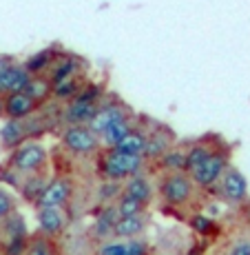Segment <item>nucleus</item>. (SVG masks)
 <instances>
[{
  "label": "nucleus",
  "instance_id": "f257e3e1",
  "mask_svg": "<svg viewBox=\"0 0 250 255\" xmlns=\"http://www.w3.org/2000/svg\"><path fill=\"white\" fill-rule=\"evenodd\" d=\"M146 160L135 158V155L120 153L115 149H106L97 160V171L104 180H113V182H124V180L133 178L137 173H144Z\"/></svg>",
  "mask_w": 250,
  "mask_h": 255
},
{
  "label": "nucleus",
  "instance_id": "f03ea898",
  "mask_svg": "<svg viewBox=\"0 0 250 255\" xmlns=\"http://www.w3.org/2000/svg\"><path fill=\"white\" fill-rule=\"evenodd\" d=\"M47 162H49V153L45 146L40 142L27 140L9 153L7 166H11L18 175H36L40 171H45Z\"/></svg>",
  "mask_w": 250,
  "mask_h": 255
},
{
  "label": "nucleus",
  "instance_id": "7ed1b4c3",
  "mask_svg": "<svg viewBox=\"0 0 250 255\" xmlns=\"http://www.w3.org/2000/svg\"><path fill=\"white\" fill-rule=\"evenodd\" d=\"M228 166H230V149L224 142H219L213 149V153L190 173V180H193V184L197 186V189L208 191L219 182V178L224 175V171H226Z\"/></svg>",
  "mask_w": 250,
  "mask_h": 255
},
{
  "label": "nucleus",
  "instance_id": "20e7f679",
  "mask_svg": "<svg viewBox=\"0 0 250 255\" xmlns=\"http://www.w3.org/2000/svg\"><path fill=\"white\" fill-rule=\"evenodd\" d=\"M197 186L193 184L188 173H164V178L158 184V193L168 207H186L193 200Z\"/></svg>",
  "mask_w": 250,
  "mask_h": 255
},
{
  "label": "nucleus",
  "instance_id": "39448f33",
  "mask_svg": "<svg viewBox=\"0 0 250 255\" xmlns=\"http://www.w3.org/2000/svg\"><path fill=\"white\" fill-rule=\"evenodd\" d=\"M62 146L73 155H80V158H89V155L100 153L102 144L100 138L89 129L86 125L82 127H67L62 131Z\"/></svg>",
  "mask_w": 250,
  "mask_h": 255
},
{
  "label": "nucleus",
  "instance_id": "423d86ee",
  "mask_svg": "<svg viewBox=\"0 0 250 255\" xmlns=\"http://www.w3.org/2000/svg\"><path fill=\"white\" fill-rule=\"evenodd\" d=\"M208 191H215L217 195H222L228 204H244L248 200V180L235 166H228L224 171V175L219 178V182Z\"/></svg>",
  "mask_w": 250,
  "mask_h": 255
},
{
  "label": "nucleus",
  "instance_id": "0eeeda50",
  "mask_svg": "<svg viewBox=\"0 0 250 255\" xmlns=\"http://www.w3.org/2000/svg\"><path fill=\"white\" fill-rule=\"evenodd\" d=\"M129 118H131L129 107H126L124 102H120V100H113V102H104V105L97 107L95 116L91 118V122L86 127H89L97 138H100L109 127H113V125H117V122H122V120H129Z\"/></svg>",
  "mask_w": 250,
  "mask_h": 255
},
{
  "label": "nucleus",
  "instance_id": "6e6552de",
  "mask_svg": "<svg viewBox=\"0 0 250 255\" xmlns=\"http://www.w3.org/2000/svg\"><path fill=\"white\" fill-rule=\"evenodd\" d=\"M175 146V133L166 125H158L155 122L149 131H146V149H144V160H158L166 153L168 149Z\"/></svg>",
  "mask_w": 250,
  "mask_h": 255
},
{
  "label": "nucleus",
  "instance_id": "1a4fd4ad",
  "mask_svg": "<svg viewBox=\"0 0 250 255\" xmlns=\"http://www.w3.org/2000/svg\"><path fill=\"white\" fill-rule=\"evenodd\" d=\"M36 220H38V231L45 238H58L67 229V215L58 207H36Z\"/></svg>",
  "mask_w": 250,
  "mask_h": 255
},
{
  "label": "nucleus",
  "instance_id": "9d476101",
  "mask_svg": "<svg viewBox=\"0 0 250 255\" xmlns=\"http://www.w3.org/2000/svg\"><path fill=\"white\" fill-rule=\"evenodd\" d=\"M38 109V102L24 91L2 96V116L7 120H27Z\"/></svg>",
  "mask_w": 250,
  "mask_h": 255
},
{
  "label": "nucleus",
  "instance_id": "9b49d317",
  "mask_svg": "<svg viewBox=\"0 0 250 255\" xmlns=\"http://www.w3.org/2000/svg\"><path fill=\"white\" fill-rule=\"evenodd\" d=\"M73 195V182L69 178H56L47 184V189L42 191V195L38 198L36 207H58L62 209L71 200Z\"/></svg>",
  "mask_w": 250,
  "mask_h": 255
},
{
  "label": "nucleus",
  "instance_id": "f8f14e48",
  "mask_svg": "<svg viewBox=\"0 0 250 255\" xmlns=\"http://www.w3.org/2000/svg\"><path fill=\"white\" fill-rule=\"evenodd\" d=\"M31 73L22 67V62H11L0 71V96H9V93L24 91L31 82Z\"/></svg>",
  "mask_w": 250,
  "mask_h": 255
},
{
  "label": "nucleus",
  "instance_id": "ddd939ff",
  "mask_svg": "<svg viewBox=\"0 0 250 255\" xmlns=\"http://www.w3.org/2000/svg\"><path fill=\"white\" fill-rule=\"evenodd\" d=\"M80 67H82V60L78 56H73V53H58L53 67L49 69L47 80L51 82V87H56L60 82L69 80V78L80 76Z\"/></svg>",
  "mask_w": 250,
  "mask_h": 255
},
{
  "label": "nucleus",
  "instance_id": "4468645a",
  "mask_svg": "<svg viewBox=\"0 0 250 255\" xmlns=\"http://www.w3.org/2000/svg\"><path fill=\"white\" fill-rule=\"evenodd\" d=\"M122 193L137 200V202H142V204H149L155 195V186L144 173H137V175H133V178H129V180L122 182Z\"/></svg>",
  "mask_w": 250,
  "mask_h": 255
},
{
  "label": "nucleus",
  "instance_id": "2eb2a0df",
  "mask_svg": "<svg viewBox=\"0 0 250 255\" xmlns=\"http://www.w3.org/2000/svg\"><path fill=\"white\" fill-rule=\"evenodd\" d=\"M217 138H204V140H195L186 146V173H193L199 164L213 153V149L217 146Z\"/></svg>",
  "mask_w": 250,
  "mask_h": 255
},
{
  "label": "nucleus",
  "instance_id": "dca6fc26",
  "mask_svg": "<svg viewBox=\"0 0 250 255\" xmlns=\"http://www.w3.org/2000/svg\"><path fill=\"white\" fill-rule=\"evenodd\" d=\"M29 125L27 120H7L0 127V144L7 146V149H16L20 146L24 140L29 138Z\"/></svg>",
  "mask_w": 250,
  "mask_h": 255
},
{
  "label": "nucleus",
  "instance_id": "f3484780",
  "mask_svg": "<svg viewBox=\"0 0 250 255\" xmlns=\"http://www.w3.org/2000/svg\"><path fill=\"white\" fill-rule=\"evenodd\" d=\"M97 107L100 105H84V102H67L65 109H62V122L67 127H82L89 125L91 118L95 116Z\"/></svg>",
  "mask_w": 250,
  "mask_h": 255
},
{
  "label": "nucleus",
  "instance_id": "a211bd4d",
  "mask_svg": "<svg viewBox=\"0 0 250 255\" xmlns=\"http://www.w3.org/2000/svg\"><path fill=\"white\" fill-rule=\"evenodd\" d=\"M97 255H149V244L140 238L126 242H102Z\"/></svg>",
  "mask_w": 250,
  "mask_h": 255
},
{
  "label": "nucleus",
  "instance_id": "6ab92c4d",
  "mask_svg": "<svg viewBox=\"0 0 250 255\" xmlns=\"http://www.w3.org/2000/svg\"><path fill=\"white\" fill-rule=\"evenodd\" d=\"M146 215H129V218H120L113 227V238L117 240H135L140 233L146 231Z\"/></svg>",
  "mask_w": 250,
  "mask_h": 255
},
{
  "label": "nucleus",
  "instance_id": "aec40b11",
  "mask_svg": "<svg viewBox=\"0 0 250 255\" xmlns=\"http://www.w3.org/2000/svg\"><path fill=\"white\" fill-rule=\"evenodd\" d=\"M56 58H58L56 47H47L38 53H31V56L22 62V67L36 78V76H42V73H49V69H51L53 62H56Z\"/></svg>",
  "mask_w": 250,
  "mask_h": 255
},
{
  "label": "nucleus",
  "instance_id": "412c9836",
  "mask_svg": "<svg viewBox=\"0 0 250 255\" xmlns=\"http://www.w3.org/2000/svg\"><path fill=\"white\" fill-rule=\"evenodd\" d=\"M144 149H146V129H140V127H133V131L115 146V151L126 155H135V158H144Z\"/></svg>",
  "mask_w": 250,
  "mask_h": 255
},
{
  "label": "nucleus",
  "instance_id": "4be33fe9",
  "mask_svg": "<svg viewBox=\"0 0 250 255\" xmlns=\"http://www.w3.org/2000/svg\"><path fill=\"white\" fill-rule=\"evenodd\" d=\"M117 220H120V215H117V211H115V204L102 207L100 215L95 218V224H93V235L100 240H106L109 235H113V227Z\"/></svg>",
  "mask_w": 250,
  "mask_h": 255
},
{
  "label": "nucleus",
  "instance_id": "5701e85b",
  "mask_svg": "<svg viewBox=\"0 0 250 255\" xmlns=\"http://www.w3.org/2000/svg\"><path fill=\"white\" fill-rule=\"evenodd\" d=\"M131 131H133V118H129V120H122V122H117V125L109 127V129H106L104 133L100 135V144L106 146V149H115V146L120 144V142L131 133Z\"/></svg>",
  "mask_w": 250,
  "mask_h": 255
},
{
  "label": "nucleus",
  "instance_id": "b1692460",
  "mask_svg": "<svg viewBox=\"0 0 250 255\" xmlns=\"http://www.w3.org/2000/svg\"><path fill=\"white\" fill-rule=\"evenodd\" d=\"M166 173H186V146H173L158 160Z\"/></svg>",
  "mask_w": 250,
  "mask_h": 255
},
{
  "label": "nucleus",
  "instance_id": "393cba45",
  "mask_svg": "<svg viewBox=\"0 0 250 255\" xmlns=\"http://www.w3.org/2000/svg\"><path fill=\"white\" fill-rule=\"evenodd\" d=\"M82 87H84V78H82V76L69 78V80L60 82V85L51 87V98H53V100H60V102H71L73 98L80 93Z\"/></svg>",
  "mask_w": 250,
  "mask_h": 255
},
{
  "label": "nucleus",
  "instance_id": "a878e982",
  "mask_svg": "<svg viewBox=\"0 0 250 255\" xmlns=\"http://www.w3.org/2000/svg\"><path fill=\"white\" fill-rule=\"evenodd\" d=\"M47 178H42V175H27V180L24 182H20V193H22V198L27 200V202H31V204H36L38 202V198L42 195V191L47 189Z\"/></svg>",
  "mask_w": 250,
  "mask_h": 255
},
{
  "label": "nucleus",
  "instance_id": "bb28decb",
  "mask_svg": "<svg viewBox=\"0 0 250 255\" xmlns=\"http://www.w3.org/2000/svg\"><path fill=\"white\" fill-rule=\"evenodd\" d=\"M2 231L7 235V240H13V238H29V231H27V224H24V218L18 215L13 211L9 218L2 220Z\"/></svg>",
  "mask_w": 250,
  "mask_h": 255
},
{
  "label": "nucleus",
  "instance_id": "cd10ccee",
  "mask_svg": "<svg viewBox=\"0 0 250 255\" xmlns=\"http://www.w3.org/2000/svg\"><path fill=\"white\" fill-rule=\"evenodd\" d=\"M24 93L31 96L33 100L40 105V102L51 98V82H49L45 76H36V78H31V82H29V87L24 89Z\"/></svg>",
  "mask_w": 250,
  "mask_h": 255
},
{
  "label": "nucleus",
  "instance_id": "c85d7f7f",
  "mask_svg": "<svg viewBox=\"0 0 250 255\" xmlns=\"http://www.w3.org/2000/svg\"><path fill=\"white\" fill-rule=\"evenodd\" d=\"M102 96H104V87L100 82H84L73 102H84V105H102Z\"/></svg>",
  "mask_w": 250,
  "mask_h": 255
},
{
  "label": "nucleus",
  "instance_id": "c756f323",
  "mask_svg": "<svg viewBox=\"0 0 250 255\" xmlns=\"http://www.w3.org/2000/svg\"><path fill=\"white\" fill-rule=\"evenodd\" d=\"M24 255H58L53 242L45 235H33L31 240H27V249H24Z\"/></svg>",
  "mask_w": 250,
  "mask_h": 255
},
{
  "label": "nucleus",
  "instance_id": "7c9ffc66",
  "mask_svg": "<svg viewBox=\"0 0 250 255\" xmlns=\"http://www.w3.org/2000/svg\"><path fill=\"white\" fill-rule=\"evenodd\" d=\"M144 209H146V204L137 202V200L129 198V195H124V193H122L120 198L115 200V211H117V215H120V218H129V215H140V213H144Z\"/></svg>",
  "mask_w": 250,
  "mask_h": 255
},
{
  "label": "nucleus",
  "instance_id": "2f4dec72",
  "mask_svg": "<svg viewBox=\"0 0 250 255\" xmlns=\"http://www.w3.org/2000/svg\"><path fill=\"white\" fill-rule=\"evenodd\" d=\"M122 195V182H113V180H104V184L97 189V200L102 204H111L113 200H117Z\"/></svg>",
  "mask_w": 250,
  "mask_h": 255
},
{
  "label": "nucleus",
  "instance_id": "473e14b6",
  "mask_svg": "<svg viewBox=\"0 0 250 255\" xmlns=\"http://www.w3.org/2000/svg\"><path fill=\"white\" fill-rule=\"evenodd\" d=\"M188 222H190V229H193V231H197L199 235H210L213 231H217V224H215L210 218L202 215V213L193 215V218H190Z\"/></svg>",
  "mask_w": 250,
  "mask_h": 255
},
{
  "label": "nucleus",
  "instance_id": "72a5a7b5",
  "mask_svg": "<svg viewBox=\"0 0 250 255\" xmlns=\"http://www.w3.org/2000/svg\"><path fill=\"white\" fill-rule=\"evenodd\" d=\"M13 211H16V200L11 198L9 191H4V186H0V222L9 218Z\"/></svg>",
  "mask_w": 250,
  "mask_h": 255
},
{
  "label": "nucleus",
  "instance_id": "f704fd0d",
  "mask_svg": "<svg viewBox=\"0 0 250 255\" xmlns=\"http://www.w3.org/2000/svg\"><path fill=\"white\" fill-rule=\"evenodd\" d=\"M24 249H27V238H13L4 242L2 253L4 255H24Z\"/></svg>",
  "mask_w": 250,
  "mask_h": 255
},
{
  "label": "nucleus",
  "instance_id": "c9c22d12",
  "mask_svg": "<svg viewBox=\"0 0 250 255\" xmlns=\"http://www.w3.org/2000/svg\"><path fill=\"white\" fill-rule=\"evenodd\" d=\"M228 255H250V240H237V242L230 247Z\"/></svg>",
  "mask_w": 250,
  "mask_h": 255
},
{
  "label": "nucleus",
  "instance_id": "e433bc0d",
  "mask_svg": "<svg viewBox=\"0 0 250 255\" xmlns=\"http://www.w3.org/2000/svg\"><path fill=\"white\" fill-rule=\"evenodd\" d=\"M11 62H16L11 56H2V53H0V71H2L4 67H9V65H11Z\"/></svg>",
  "mask_w": 250,
  "mask_h": 255
},
{
  "label": "nucleus",
  "instance_id": "4c0bfd02",
  "mask_svg": "<svg viewBox=\"0 0 250 255\" xmlns=\"http://www.w3.org/2000/svg\"><path fill=\"white\" fill-rule=\"evenodd\" d=\"M0 116H2V96H0Z\"/></svg>",
  "mask_w": 250,
  "mask_h": 255
}]
</instances>
